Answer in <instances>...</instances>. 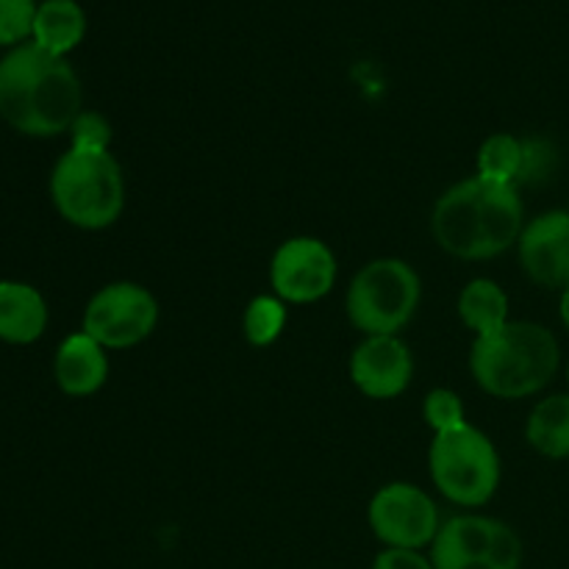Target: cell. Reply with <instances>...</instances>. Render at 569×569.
Returning a JSON list of instances; mask_svg holds the SVG:
<instances>
[{
    "label": "cell",
    "instance_id": "6da1fadb",
    "mask_svg": "<svg viewBox=\"0 0 569 569\" xmlns=\"http://www.w3.org/2000/svg\"><path fill=\"white\" fill-rule=\"evenodd\" d=\"M83 111V89L61 56L22 42L0 61V117L28 137H59Z\"/></svg>",
    "mask_w": 569,
    "mask_h": 569
},
{
    "label": "cell",
    "instance_id": "7a4b0ae2",
    "mask_svg": "<svg viewBox=\"0 0 569 569\" xmlns=\"http://www.w3.org/2000/svg\"><path fill=\"white\" fill-rule=\"evenodd\" d=\"M526 209L517 187L487 178H465L437 200L431 231L445 253L465 261H483L520 242Z\"/></svg>",
    "mask_w": 569,
    "mask_h": 569
},
{
    "label": "cell",
    "instance_id": "3957f363",
    "mask_svg": "<svg viewBox=\"0 0 569 569\" xmlns=\"http://www.w3.org/2000/svg\"><path fill=\"white\" fill-rule=\"evenodd\" d=\"M559 359V342L548 328L511 320L503 331L472 342L470 372L492 398L520 400L553 381Z\"/></svg>",
    "mask_w": 569,
    "mask_h": 569
},
{
    "label": "cell",
    "instance_id": "277c9868",
    "mask_svg": "<svg viewBox=\"0 0 569 569\" xmlns=\"http://www.w3.org/2000/svg\"><path fill=\"white\" fill-rule=\"evenodd\" d=\"M50 198L70 226L103 231L126 209V178L109 150L70 148L50 176Z\"/></svg>",
    "mask_w": 569,
    "mask_h": 569
},
{
    "label": "cell",
    "instance_id": "5b68a950",
    "mask_svg": "<svg viewBox=\"0 0 569 569\" xmlns=\"http://www.w3.org/2000/svg\"><path fill=\"white\" fill-rule=\"evenodd\" d=\"M433 487L456 506L478 509L489 503L500 487V456L492 439L465 422L450 431L433 433L428 450Z\"/></svg>",
    "mask_w": 569,
    "mask_h": 569
},
{
    "label": "cell",
    "instance_id": "8992f818",
    "mask_svg": "<svg viewBox=\"0 0 569 569\" xmlns=\"http://www.w3.org/2000/svg\"><path fill=\"white\" fill-rule=\"evenodd\" d=\"M422 283L403 259H376L356 272L348 317L365 337H398L420 309Z\"/></svg>",
    "mask_w": 569,
    "mask_h": 569
},
{
    "label": "cell",
    "instance_id": "52a82bcc",
    "mask_svg": "<svg viewBox=\"0 0 569 569\" xmlns=\"http://www.w3.org/2000/svg\"><path fill=\"white\" fill-rule=\"evenodd\" d=\"M159 322V303L144 287L117 281L100 289L83 311V333L106 350H126L144 342Z\"/></svg>",
    "mask_w": 569,
    "mask_h": 569
},
{
    "label": "cell",
    "instance_id": "ba28073f",
    "mask_svg": "<svg viewBox=\"0 0 569 569\" xmlns=\"http://www.w3.org/2000/svg\"><path fill=\"white\" fill-rule=\"evenodd\" d=\"M372 533L381 539L387 548L400 550H422L433 545L439 528V509L420 487L415 483H387L367 509Z\"/></svg>",
    "mask_w": 569,
    "mask_h": 569
},
{
    "label": "cell",
    "instance_id": "9c48e42d",
    "mask_svg": "<svg viewBox=\"0 0 569 569\" xmlns=\"http://www.w3.org/2000/svg\"><path fill=\"white\" fill-rule=\"evenodd\" d=\"M478 559H495L511 569H520L522 542L515 528L481 515H459L442 522L431 545L433 567L448 569Z\"/></svg>",
    "mask_w": 569,
    "mask_h": 569
},
{
    "label": "cell",
    "instance_id": "30bf717a",
    "mask_svg": "<svg viewBox=\"0 0 569 569\" xmlns=\"http://www.w3.org/2000/svg\"><path fill=\"white\" fill-rule=\"evenodd\" d=\"M270 283L283 303H317L337 283V256L315 237L287 239L270 261Z\"/></svg>",
    "mask_w": 569,
    "mask_h": 569
},
{
    "label": "cell",
    "instance_id": "8fae6325",
    "mask_svg": "<svg viewBox=\"0 0 569 569\" xmlns=\"http://www.w3.org/2000/svg\"><path fill=\"white\" fill-rule=\"evenodd\" d=\"M415 359L400 337H367L350 359L356 389L372 400H392L409 389Z\"/></svg>",
    "mask_w": 569,
    "mask_h": 569
},
{
    "label": "cell",
    "instance_id": "7c38bea8",
    "mask_svg": "<svg viewBox=\"0 0 569 569\" xmlns=\"http://www.w3.org/2000/svg\"><path fill=\"white\" fill-rule=\"evenodd\" d=\"M520 264L533 283L565 289L569 283V211H548L522 228Z\"/></svg>",
    "mask_w": 569,
    "mask_h": 569
},
{
    "label": "cell",
    "instance_id": "4fadbf2b",
    "mask_svg": "<svg viewBox=\"0 0 569 569\" xmlns=\"http://www.w3.org/2000/svg\"><path fill=\"white\" fill-rule=\"evenodd\" d=\"M53 376L61 392L70 398H89V395L100 392L109 378L106 348L94 342L89 333H72L56 350Z\"/></svg>",
    "mask_w": 569,
    "mask_h": 569
},
{
    "label": "cell",
    "instance_id": "5bb4252c",
    "mask_svg": "<svg viewBox=\"0 0 569 569\" xmlns=\"http://www.w3.org/2000/svg\"><path fill=\"white\" fill-rule=\"evenodd\" d=\"M48 328V306L33 287L20 281H0V339L11 345H31Z\"/></svg>",
    "mask_w": 569,
    "mask_h": 569
},
{
    "label": "cell",
    "instance_id": "9a60e30c",
    "mask_svg": "<svg viewBox=\"0 0 569 569\" xmlns=\"http://www.w3.org/2000/svg\"><path fill=\"white\" fill-rule=\"evenodd\" d=\"M87 33V14L76 0H44L33 17V44L64 59Z\"/></svg>",
    "mask_w": 569,
    "mask_h": 569
},
{
    "label": "cell",
    "instance_id": "2e32d148",
    "mask_svg": "<svg viewBox=\"0 0 569 569\" xmlns=\"http://www.w3.org/2000/svg\"><path fill=\"white\" fill-rule=\"evenodd\" d=\"M459 317L476 339L492 337L509 326V295L489 278H476L459 295Z\"/></svg>",
    "mask_w": 569,
    "mask_h": 569
},
{
    "label": "cell",
    "instance_id": "e0dca14e",
    "mask_svg": "<svg viewBox=\"0 0 569 569\" xmlns=\"http://www.w3.org/2000/svg\"><path fill=\"white\" fill-rule=\"evenodd\" d=\"M526 437L537 453L548 459L569 456V395H553L537 403L528 417Z\"/></svg>",
    "mask_w": 569,
    "mask_h": 569
},
{
    "label": "cell",
    "instance_id": "ac0fdd59",
    "mask_svg": "<svg viewBox=\"0 0 569 569\" xmlns=\"http://www.w3.org/2000/svg\"><path fill=\"white\" fill-rule=\"evenodd\" d=\"M526 142H520L511 133H495L478 150V178L517 187V181H522V172H526Z\"/></svg>",
    "mask_w": 569,
    "mask_h": 569
},
{
    "label": "cell",
    "instance_id": "d6986e66",
    "mask_svg": "<svg viewBox=\"0 0 569 569\" xmlns=\"http://www.w3.org/2000/svg\"><path fill=\"white\" fill-rule=\"evenodd\" d=\"M283 326H287V303L276 295H259L250 300L242 317L244 339L256 348H267L281 337Z\"/></svg>",
    "mask_w": 569,
    "mask_h": 569
},
{
    "label": "cell",
    "instance_id": "ffe728a7",
    "mask_svg": "<svg viewBox=\"0 0 569 569\" xmlns=\"http://www.w3.org/2000/svg\"><path fill=\"white\" fill-rule=\"evenodd\" d=\"M37 0H0V44H22L33 33Z\"/></svg>",
    "mask_w": 569,
    "mask_h": 569
},
{
    "label": "cell",
    "instance_id": "44dd1931",
    "mask_svg": "<svg viewBox=\"0 0 569 569\" xmlns=\"http://www.w3.org/2000/svg\"><path fill=\"white\" fill-rule=\"evenodd\" d=\"M422 411H426V420L433 428V433L450 431V428H459L467 422L465 403H461V398L453 389H433V392H428Z\"/></svg>",
    "mask_w": 569,
    "mask_h": 569
},
{
    "label": "cell",
    "instance_id": "7402d4cb",
    "mask_svg": "<svg viewBox=\"0 0 569 569\" xmlns=\"http://www.w3.org/2000/svg\"><path fill=\"white\" fill-rule=\"evenodd\" d=\"M72 148L76 150H109L111 144V126L103 114L94 111H81L78 120L70 128Z\"/></svg>",
    "mask_w": 569,
    "mask_h": 569
},
{
    "label": "cell",
    "instance_id": "603a6c76",
    "mask_svg": "<svg viewBox=\"0 0 569 569\" xmlns=\"http://www.w3.org/2000/svg\"><path fill=\"white\" fill-rule=\"evenodd\" d=\"M372 569H437L431 556H422L420 550H400L387 548L383 553L376 556Z\"/></svg>",
    "mask_w": 569,
    "mask_h": 569
},
{
    "label": "cell",
    "instance_id": "cb8c5ba5",
    "mask_svg": "<svg viewBox=\"0 0 569 569\" xmlns=\"http://www.w3.org/2000/svg\"><path fill=\"white\" fill-rule=\"evenodd\" d=\"M561 320L569 328V283L565 287V295H561Z\"/></svg>",
    "mask_w": 569,
    "mask_h": 569
},
{
    "label": "cell",
    "instance_id": "d4e9b609",
    "mask_svg": "<svg viewBox=\"0 0 569 569\" xmlns=\"http://www.w3.org/2000/svg\"><path fill=\"white\" fill-rule=\"evenodd\" d=\"M567 378H569V367H567Z\"/></svg>",
    "mask_w": 569,
    "mask_h": 569
}]
</instances>
